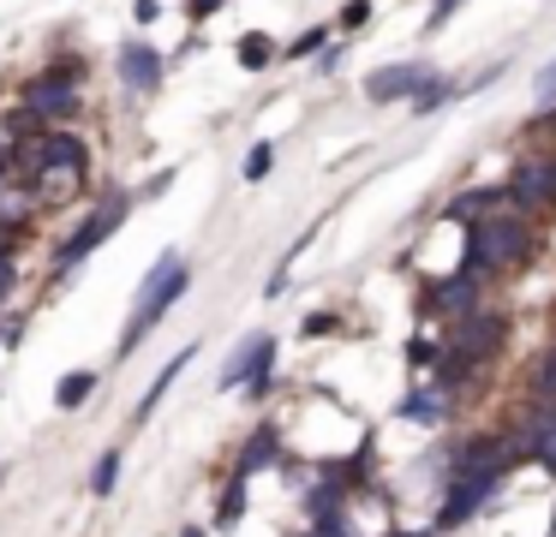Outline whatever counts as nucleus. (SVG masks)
Listing matches in <instances>:
<instances>
[{
    "label": "nucleus",
    "mask_w": 556,
    "mask_h": 537,
    "mask_svg": "<svg viewBox=\"0 0 556 537\" xmlns=\"http://www.w3.org/2000/svg\"><path fill=\"white\" fill-rule=\"evenodd\" d=\"M18 102H25V107H37V114L49 119V126H61V119H78V114H85V95H78V84L54 78V72L30 78L25 90H18Z\"/></svg>",
    "instance_id": "7"
},
{
    "label": "nucleus",
    "mask_w": 556,
    "mask_h": 537,
    "mask_svg": "<svg viewBox=\"0 0 556 537\" xmlns=\"http://www.w3.org/2000/svg\"><path fill=\"white\" fill-rule=\"evenodd\" d=\"M240 520H245V477L233 472V484L222 489V513H216V525H222V532H233Z\"/></svg>",
    "instance_id": "19"
},
{
    "label": "nucleus",
    "mask_w": 556,
    "mask_h": 537,
    "mask_svg": "<svg viewBox=\"0 0 556 537\" xmlns=\"http://www.w3.org/2000/svg\"><path fill=\"white\" fill-rule=\"evenodd\" d=\"M371 24V0H348V7L336 12V36H353V30H365Z\"/></svg>",
    "instance_id": "20"
},
{
    "label": "nucleus",
    "mask_w": 556,
    "mask_h": 537,
    "mask_svg": "<svg viewBox=\"0 0 556 537\" xmlns=\"http://www.w3.org/2000/svg\"><path fill=\"white\" fill-rule=\"evenodd\" d=\"M132 18L138 24H156L162 18V0H132Z\"/></svg>",
    "instance_id": "28"
},
{
    "label": "nucleus",
    "mask_w": 556,
    "mask_h": 537,
    "mask_svg": "<svg viewBox=\"0 0 556 537\" xmlns=\"http://www.w3.org/2000/svg\"><path fill=\"white\" fill-rule=\"evenodd\" d=\"M460 7H467V0H431V12H425V30H431V36H437V30H443V24H448V18H455V12H460Z\"/></svg>",
    "instance_id": "25"
},
{
    "label": "nucleus",
    "mask_w": 556,
    "mask_h": 537,
    "mask_svg": "<svg viewBox=\"0 0 556 537\" xmlns=\"http://www.w3.org/2000/svg\"><path fill=\"white\" fill-rule=\"evenodd\" d=\"M503 203H508V186H467V191H455V197H448V221L472 227L479 215L503 209Z\"/></svg>",
    "instance_id": "11"
},
{
    "label": "nucleus",
    "mask_w": 556,
    "mask_h": 537,
    "mask_svg": "<svg viewBox=\"0 0 556 537\" xmlns=\"http://www.w3.org/2000/svg\"><path fill=\"white\" fill-rule=\"evenodd\" d=\"M532 215H520L515 203H503V209H491V215H479V221L467 227V269L472 274H508V269H520L527 263V251H532Z\"/></svg>",
    "instance_id": "1"
},
{
    "label": "nucleus",
    "mask_w": 556,
    "mask_h": 537,
    "mask_svg": "<svg viewBox=\"0 0 556 537\" xmlns=\"http://www.w3.org/2000/svg\"><path fill=\"white\" fill-rule=\"evenodd\" d=\"M269 167H276V143H252V155H245V179H269Z\"/></svg>",
    "instance_id": "21"
},
{
    "label": "nucleus",
    "mask_w": 556,
    "mask_h": 537,
    "mask_svg": "<svg viewBox=\"0 0 556 537\" xmlns=\"http://www.w3.org/2000/svg\"><path fill=\"white\" fill-rule=\"evenodd\" d=\"M431 78H437V66H431V60H389V66H377L371 78H365V102H371V107L413 102V95H419Z\"/></svg>",
    "instance_id": "4"
},
{
    "label": "nucleus",
    "mask_w": 556,
    "mask_h": 537,
    "mask_svg": "<svg viewBox=\"0 0 556 537\" xmlns=\"http://www.w3.org/2000/svg\"><path fill=\"white\" fill-rule=\"evenodd\" d=\"M186 365H192V346H186V353H174L168 365L156 370V382H150V394H144V400H138V424H144V418H150V412H156V406H162V394L174 388V376H180Z\"/></svg>",
    "instance_id": "15"
},
{
    "label": "nucleus",
    "mask_w": 556,
    "mask_h": 537,
    "mask_svg": "<svg viewBox=\"0 0 556 537\" xmlns=\"http://www.w3.org/2000/svg\"><path fill=\"white\" fill-rule=\"evenodd\" d=\"M281 460V430L276 424H257L252 436H245V448H240V460H233V472L240 477H257L264 465H276Z\"/></svg>",
    "instance_id": "13"
},
{
    "label": "nucleus",
    "mask_w": 556,
    "mask_h": 537,
    "mask_svg": "<svg viewBox=\"0 0 556 537\" xmlns=\"http://www.w3.org/2000/svg\"><path fill=\"white\" fill-rule=\"evenodd\" d=\"M448 388L443 382H431V388H413V394H401V406H395V418H407V424H443L448 418Z\"/></svg>",
    "instance_id": "12"
},
{
    "label": "nucleus",
    "mask_w": 556,
    "mask_h": 537,
    "mask_svg": "<svg viewBox=\"0 0 556 537\" xmlns=\"http://www.w3.org/2000/svg\"><path fill=\"white\" fill-rule=\"evenodd\" d=\"M222 7H228V0H186V18H192V24H204V18H216Z\"/></svg>",
    "instance_id": "27"
},
{
    "label": "nucleus",
    "mask_w": 556,
    "mask_h": 537,
    "mask_svg": "<svg viewBox=\"0 0 556 537\" xmlns=\"http://www.w3.org/2000/svg\"><path fill=\"white\" fill-rule=\"evenodd\" d=\"M7 286H13V257L0 251V293H7Z\"/></svg>",
    "instance_id": "29"
},
{
    "label": "nucleus",
    "mask_w": 556,
    "mask_h": 537,
    "mask_svg": "<svg viewBox=\"0 0 556 537\" xmlns=\"http://www.w3.org/2000/svg\"><path fill=\"white\" fill-rule=\"evenodd\" d=\"M503 186H508V203H515L520 215L556 209V167H551V162H520L515 174L503 179Z\"/></svg>",
    "instance_id": "8"
},
{
    "label": "nucleus",
    "mask_w": 556,
    "mask_h": 537,
    "mask_svg": "<svg viewBox=\"0 0 556 537\" xmlns=\"http://www.w3.org/2000/svg\"><path fill=\"white\" fill-rule=\"evenodd\" d=\"M532 394L556 406V353H551V358H544V365H539V376H532Z\"/></svg>",
    "instance_id": "24"
},
{
    "label": "nucleus",
    "mask_w": 556,
    "mask_h": 537,
    "mask_svg": "<svg viewBox=\"0 0 556 537\" xmlns=\"http://www.w3.org/2000/svg\"><path fill=\"white\" fill-rule=\"evenodd\" d=\"M90 394H97V370H73V376H61V388H54V406H61V412H78Z\"/></svg>",
    "instance_id": "17"
},
{
    "label": "nucleus",
    "mask_w": 556,
    "mask_h": 537,
    "mask_svg": "<svg viewBox=\"0 0 556 537\" xmlns=\"http://www.w3.org/2000/svg\"><path fill=\"white\" fill-rule=\"evenodd\" d=\"M180 537H204V532H198V525H186V532H180Z\"/></svg>",
    "instance_id": "31"
},
{
    "label": "nucleus",
    "mask_w": 556,
    "mask_h": 537,
    "mask_svg": "<svg viewBox=\"0 0 556 537\" xmlns=\"http://www.w3.org/2000/svg\"><path fill=\"white\" fill-rule=\"evenodd\" d=\"M114 477H121V453H102V460H97V472H90V489H97V496H109V489H114Z\"/></svg>",
    "instance_id": "23"
},
{
    "label": "nucleus",
    "mask_w": 556,
    "mask_h": 537,
    "mask_svg": "<svg viewBox=\"0 0 556 537\" xmlns=\"http://www.w3.org/2000/svg\"><path fill=\"white\" fill-rule=\"evenodd\" d=\"M544 537H556V508H551V525H544Z\"/></svg>",
    "instance_id": "30"
},
{
    "label": "nucleus",
    "mask_w": 556,
    "mask_h": 537,
    "mask_svg": "<svg viewBox=\"0 0 556 537\" xmlns=\"http://www.w3.org/2000/svg\"><path fill=\"white\" fill-rule=\"evenodd\" d=\"M329 42H336V24H312V30H300L281 54H288V60H312V54H324Z\"/></svg>",
    "instance_id": "18"
},
{
    "label": "nucleus",
    "mask_w": 556,
    "mask_h": 537,
    "mask_svg": "<svg viewBox=\"0 0 556 537\" xmlns=\"http://www.w3.org/2000/svg\"><path fill=\"white\" fill-rule=\"evenodd\" d=\"M114 78H121L132 95H156L162 78H168V60H162L144 36H126V42L114 48Z\"/></svg>",
    "instance_id": "6"
},
{
    "label": "nucleus",
    "mask_w": 556,
    "mask_h": 537,
    "mask_svg": "<svg viewBox=\"0 0 556 537\" xmlns=\"http://www.w3.org/2000/svg\"><path fill=\"white\" fill-rule=\"evenodd\" d=\"M186 286H192V274H186V257H180V251H162L156 269L144 274V286H138V305H132V322H126V334H121V353H132V346L144 341V334L156 329V322L168 317L174 305H180Z\"/></svg>",
    "instance_id": "2"
},
{
    "label": "nucleus",
    "mask_w": 556,
    "mask_h": 537,
    "mask_svg": "<svg viewBox=\"0 0 556 537\" xmlns=\"http://www.w3.org/2000/svg\"><path fill=\"white\" fill-rule=\"evenodd\" d=\"M126 209H132V197H126L121 186H109V191H102L97 209H90L85 221H78V233H73V239H61V251H54V269H78V263H85L90 251H97L102 239H109L114 227L126 221Z\"/></svg>",
    "instance_id": "3"
},
{
    "label": "nucleus",
    "mask_w": 556,
    "mask_h": 537,
    "mask_svg": "<svg viewBox=\"0 0 556 537\" xmlns=\"http://www.w3.org/2000/svg\"><path fill=\"white\" fill-rule=\"evenodd\" d=\"M455 95H467V84L460 78H448V72H437L431 84H425L419 95H413V114H437L443 102H455Z\"/></svg>",
    "instance_id": "16"
},
{
    "label": "nucleus",
    "mask_w": 556,
    "mask_h": 537,
    "mask_svg": "<svg viewBox=\"0 0 556 537\" xmlns=\"http://www.w3.org/2000/svg\"><path fill=\"white\" fill-rule=\"evenodd\" d=\"M479 286H484V274H472L467 263L448 269V274H431L425 310H437V317H467V310H479Z\"/></svg>",
    "instance_id": "9"
},
{
    "label": "nucleus",
    "mask_w": 556,
    "mask_h": 537,
    "mask_svg": "<svg viewBox=\"0 0 556 537\" xmlns=\"http://www.w3.org/2000/svg\"><path fill=\"white\" fill-rule=\"evenodd\" d=\"M532 102H539V107H551V102H556V54L544 60L539 78H532Z\"/></svg>",
    "instance_id": "22"
},
{
    "label": "nucleus",
    "mask_w": 556,
    "mask_h": 537,
    "mask_svg": "<svg viewBox=\"0 0 556 537\" xmlns=\"http://www.w3.org/2000/svg\"><path fill=\"white\" fill-rule=\"evenodd\" d=\"M300 334H305V341H324V334H336V317H329V310H317V317L300 322Z\"/></svg>",
    "instance_id": "26"
},
{
    "label": "nucleus",
    "mask_w": 556,
    "mask_h": 537,
    "mask_svg": "<svg viewBox=\"0 0 556 537\" xmlns=\"http://www.w3.org/2000/svg\"><path fill=\"white\" fill-rule=\"evenodd\" d=\"M269 365H276V341H269V334H245V341L233 346L228 370H222V388H245V382L264 376Z\"/></svg>",
    "instance_id": "10"
},
{
    "label": "nucleus",
    "mask_w": 556,
    "mask_h": 537,
    "mask_svg": "<svg viewBox=\"0 0 556 537\" xmlns=\"http://www.w3.org/2000/svg\"><path fill=\"white\" fill-rule=\"evenodd\" d=\"M503 489V472H467V477H448V496L443 508H437V532H455V525H467L472 513L484 508V501Z\"/></svg>",
    "instance_id": "5"
},
{
    "label": "nucleus",
    "mask_w": 556,
    "mask_h": 537,
    "mask_svg": "<svg viewBox=\"0 0 556 537\" xmlns=\"http://www.w3.org/2000/svg\"><path fill=\"white\" fill-rule=\"evenodd\" d=\"M233 60H240L245 72H269V66H276V60H281V48L269 42L264 30H245L240 42H233Z\"/></svg>",
    "instance_id": "14"
}]
</instances>
